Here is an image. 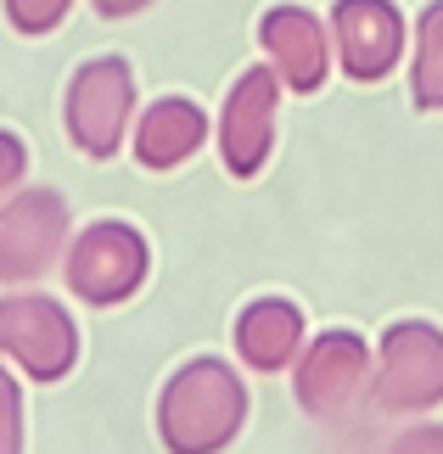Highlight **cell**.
Masks as SVG:
<instances>
[{
  "label": "cell",
  "mask_w": 443,
  "mask_h": 454,
  "mask_svg": "<svg viewBox=\"0 0 443 454\" xmlns=\"http://www.w3.org/2000/svg\"><path fill=\"white\" fill-rule=\"evenodd\" d=\"M247 381L230 359L197 354L157 393V443L169 454H225L247 427Z\"/></svg>",
  "instance_id": "6da1fadb"
},
{
  "label": "cell",
  "mask_w": 443,
  "mask_h": 454,
  "mask_svg": "<svg viewBox=\"0 0 443 454\" xmlns=\"http://www.w3.org/2000/svg\"><path fill=\"white\" fill-rule=\"evenodd\" d=\"M57 270H62V286L74 303L123 309L152 281V241L130 219H96V224L67 236V253Z\"/></svg>",
  "instance_id": "7a4b0ae2"
},
{
  "label": "cell",
  "mask_w": 443,
  "mask_h": 454,
  "mask_svg": "<svg viewBox=\"0 0 443 454\" xmlns=\"http://www.w3.org/2000/svg\"><path fill=\"white\" fill-rule=\"evenodd\" d=\"M130 124H135V67L123 57L79 62L62 90V129L74 152L91 163H113L130 146Z\"/></svg>",
  "instance_id": "3957f363"
},
{
  "label": "cell",
  "mask_w": 443,
  "mask_h": 454,
  "mask_svg": "<svg viewBox=\"0 0 443 454\" xmlns=\"http://www.w3.org/2000/svg\"><path fill=\"white\" fill-rule=\"evenodd\" d=\"M79 320L57 298L17 286L0 298V359L12 364L23 381H67L79 364Z\"/></svg>",
  "instance_id": "277c9868"
},
{
  "label": "cell",
  "mask_w": 443,
  "mask_h": 454,
  "mask_svg": "<svg viewBox=\"0 0 443 454\" xmlns=\"http://www.w3.org/2000/svg\"><path fill=\"white\" fill-rule=\"evenodd\" d=\"M370 404L382 415H427L443 404V325L393 320L376 342Z\"/></svg>",
  "instance_id": "5b68a950"
},
{
  "label": "cell",
  "mask_w": 443,
  "mask_h": 454,
  "mask_svg": "<svg viewBox=\"0 0 443 454\" xmlns=\"http://www.w3.org/2000/svg\"><path fill=\"white\" fill-rule=\"evenodd\" d=\"M370 371H376V348L360 331L348 325L314 331L304 354L292 359V398L309 421H336L360 398H370Z\"/></svg>",
  "instance_id": "8992f818"
},
{
  "label": "cell",
  "mask_w": 443,
  "mask_h": 454,
  "mask_svg": "<svg viewBox=\"0 0 443 454\" xmlns=\"http://www.w3.org/2000/svg\"><path fill=\"white\" fill-rule=\"evenodd\" d=\"M74 236V207L51 185H17L0 202V286H28L62 264Z\"/></svg>",
  "instance_id": "52a82bcc"
},
{
  "label": "cell",
  "mask_w": 443,
  "mask_h": 454,
  "mask_svg": "<svg viewBox=\"0 0 443 454\" xmlns=\"http://www.w3.org/2000/svg\"><path fill=\"white\" fill-rule=\"evenodd\" d=\"M281 79L270 62L258 67H241L236 84L225 90L219 101V118H214V146H219V163L230 180H258L275 157V124H281Z\"/></svg>",
  "instance_id": "ba28073f"
},
{
  "label": "cell",
  "mask_w": 443,
  "mask_h": 454,
  "mask_svg": "<svg viewBox=\"0 0 443 454\" xmlns=\"http://www.w3.org/2000/svg\"><path fill=\"white\" fill-rule=\"evenodd\" d=\"M326 28H331L336 74L348 84L393 79L404 62V45H410V23H404L393 0H331Z\"/></svg>",
  "instance_id": "9c48e42d"
},
{
  "label": "cell",
  "mask_w": 443,
  "mask_h": 454,
  "mask_svg": "<svg viewBox=\"0 0 443 454\" xmlns=\"http://www.w3.org/2000/svg\"><path fill=\"white\" fill-rule=\"evenodd\" d=\"M258 51L264 62L275 67L281 90L287 96H320L326 79H331V28L326 17H314L309 6H297V0H281L258 17Z\"/></svg>",
  "instance_id": "30bf717a"
},
{
  "label": "cell",
  "mask_w": 443,
  "mask_h": 454,
  "mask_svg": "<svg viewBox=\"0 0 443 454\" xmlns=\"http://www.w3.org/2000/svg\"><path fill=\"white\" fill-rule=\"evenodd\" d=\"M208 141H214V118L191 96H157L135 113L130 124V152L146 174H174L186 168Z\"/></svg>",
  "instance_id": "8fae6325"
},
{
  "label": "cell",
  "mask_w": 443,
  "mask_h": 454,
  "mask_svg": "<svg viewBox=\"0 0 443 454\" xmlns=\"http://www.w3.org/2000/svg\"><path fill=\"white\" fill-rule=\"evenodd\" d=\"M230 342H236V359L247 371L281 376V371H292V359L304 354V342H309V314L292 298H281V292H264V298H253L236 314Z\"/></svg>",
  "instance_id": "7c38bea8"
},
{
  "label": "cell",
  "mask_w": 443,
  "mask_h": 454,
  "mask_svg": "<svg viewBox=\"0 0 443 454\" xmlns=\"http://www.w3.org/2000/svg\"><path fill=\"white\" fill-rule=\"evenodd\" d=\"M410 101L415 113H443V0H427L410 23Z\"/></svg>",
  "instance_id": "4fadbf2b"
},
{
  "label": "cell",
  "mask_w": 443,
  "mask_h": 454,
  "mask_svg": "<svg viewBox=\"0 0 443 454\" xmlns=\"http://www.w3.org/2000/svg\"><path fill=\"white\" fill-rule=\"evenodd\" d=\"M74 6H79V0H0L6 23L23 34V40H45V34H57Z\"/></svg>",
  "instance_id": "5bb4252c"
},
{
  "label": "cell",
  "mask_w": 443,
  "mask_h": 454,
  "mask_svg": "<svg viewBox=\"0 0 443 454\" xmlns=\"http://www.w3.org/2000/svg\"><path fill=\"white\" fill-rule=\"evenodd\" d=\"M23 376L0 359V454H23Z\"/></svg>",
  "instance_id": "9a60e30c"
},
{
  "label": "cell",
  "mask_w": 443,
  "mask_h": 454,
  "mask_svg": "<svg viewBox=\"0 0 443 454\" xmlns=\"http://www.w3.org/2000/svg\"><path fill=\"white\" fill-rule=\"evenodd\" d=\"M23 180H28V141L12 135V129H0V202H6Z\"/></svg>",
  "instance_id": "2e32d148"
},
{
  "label": "cell",
  "mask_w": 443,
  "mask_h": 454,
  "mask_svg": "<svg viewBox=\"0 0 443 454\" xmlns=\"http://www.w3.org/2000/svg\"><path fill=\"white\" fill-rule=\"evenodd\" d=\"M382 454H443V421H415V427H404Z\"/></svg>",
  "instance_id": "e0dca14e"
},
{
  "label": "cell",
  "mask_w": 443,
  "mask_h": 454,
  "mask_svg": "<svg viewBox=\"0 0 443 454\" xmlns=\"http://www.w3.org/2000/svg\"><path fill=\"white\" fill-rule=\"evenodd\" d=\"M157 0H91V12L96 17H107V23H123V17H140V12H152Z\"/></svg>",
  "instance_id": "ac0fdd59"
}]
</instances>
